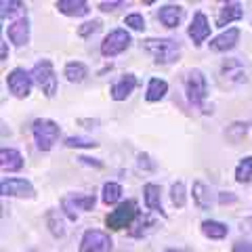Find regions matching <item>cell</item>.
Masks as SVG:
<instances>
[{
  "mask_svg": "<svg viewBox=\"0 0 252 252\" xmlns=\"http://www.w3.org/2000/svg\"><path fill=\"white\" fill-rule=\"evenodd\" d=\"M80 162L82 164H93V166H101V162H97V160H93V158H80Z\"/></svg>",
  "mask_w": 252,
  "mask_h": 252,
  "instance_id": "37",
  "label": "cell"
},
{
  "mask_svg": "<svg viewBox=\"0 0 252 252\" xmlns=\"http://www.w3.org/2000/svg\"><path fill=\"white\" fill-rule=\"evenodd\" d=\"M220 78L227 82V84H242L248 80V67L246 63L242 61V57H233V59H227L220 67Z\"/></svg>",
  "mask_w": 252,
  "mask_h": 252,
  "instance_id": "9",
  "label": "cell"
},
{
  "mask_svg": "<svg viewBox=\"0 0 252 252\" xmlns=\"http://www.w3.org/2000/svg\"><path fill=\"white\" fill-rule=\"evenodd\" d=\"M65 145L67 147H76V149H80V147H97V143H94L93 139H89V137H67Z\"/></svg>",
  "mask_w": 252,
  "mask_h": 252,
  "instance_id": "29",
  "label": "cell"
},
{
  "mask_svg": "<svg viewBox=\"0 0 252 252\" xmlns=\"http://www.w3.org/2000/svg\"><path fill=\"white\" fill-rule=\"evenodd\" d=\"M99 30H101V21L99 19H93V21L82 23V26L78 28V34H80L82 38H89L91 34H94V32H99Z\"/></svg>",
  "mask_w": 252,
  "mask_h": 252,
  "instance_id": "30",
  "label": "cell"
},
{
  "mask_svg": "<svg viewBox=\"0 0 252 252\" xmlns=\"http://www.w3.org/2000/svg\"><path fill=\"white\" fill-rule=\"evenodd\" d=\"M193 202L198 204V208H202V210H208L212 206V191L202 181H195L193 183Z\"/></svg>",
  "mask_w": 252,
  "mask_h": 252,
  "instance_id": "21",
  "label": "cell"
},
{
  "mask_svg": "<svg viewBox=\"0 0 252 252\" xmlns=\"http://www.w3.org/2000/svg\"><path fill=\"white\" fill-rule=\"evenodd\" d=\"M130 42H132V38L126 30H122V28L112 30L103 38V42H101V55L112 59V57H116V55H120V53H124L126 49H128Z\"/></svg>",
  "mask_w": 252,
  "mask_h": 252,
  "instance_id": "6",
  "label": "cell"
},
{
  "mask_svg": "<svg viewBox=\"0 0 252 252\" xmlns=\"http://www.w3.org/2000/svg\"><path fill=\"white\" fill-rule=\"evenodd\" d=\"M57 9L59 13L67 15V17H84V15H89V2H84V0H59L57 2Z\"/></svg>",
  "mask_w": 252,
  "mask_h": 252,
  "instance_id": "20",
  "label": "cell"
},
{
  "mask_svg": "<svg viewBox=\"0 0 252 252\" xmlns=\"http://www.w3.org/2000/svg\"><path fill=\"white\" fill-rule=\"evenodd\" d=\"M120 198H122V185L120 183H105L103 185V195H101L103 204L112 206V204L120 202Z\"/></svg>",
  "mask_w": 252,
  "mask_h": 252,
  "instance_id": "25",
  "label": "cell"
},
{
  "mask_svg": "<svg viewBox=\"0 0 252 252\" xmlns=\"http://www.w3.org/2000/svg\"><path fill=\"white\" fill-rule=\"evenodd\" d=\"M32 132H34L36 147L40 149V152H49V149H53V145L57 143L61 128L57 122L49 120V118H38V120H34V124H32Z\"/></svg>",
  "mask_w": 252,
  "mask_h": 252,
  "instance_id": "3",
  "label": "cell"
},
{
  "mask_svg": "<svg viewBox=\"0 0 252 252\" xmlns=\"http://www.w3.org/2000/svg\"><path fill=\"white\" fill-rule=\"evenodd\" d=\"M32 76L30 72H26V69L21 67H15L13 72H9V76H6V86H9V91L15 94L17 99H26L30 91H32Z\"/></svg>",
  "mask_w": 252,
  "mask_h": 252,
  "instance_id": "7",
  "label": "cell"
},
{
  "mask_svg": "<svg viewBox=\"0 0 252 252\" xmlns=\"http://www.w3.org/2000/svg\"><path fill=\"white\" fill-rule=\"evenodd\" d=\"M185 93L187 99L193 107L202 109L204 114H208L206 107V94H208V84H206V76L200 69H189L185 76Z\"/></svg>",
  "mask_w": 252,
  "mask_h": 252,
  "instance_id": "2",
  "label": "cell"
},
{
  "mask_svg": "<svg viewBox=\"0 0 252 252\" xmlns=\"http://www.w3.org/2000/svg\"><path fill=\"white\" fill-rule=\"evenodd\" d=\"M2 11H0V15H2V19H6V17H11V15H15L19 9H23V2H15V0H2Z\"/></svg>",
  "mask_w": 252,
  "mask_h": 252,
  "instance_id": "31",
  "label": "cell"
},
{
  "mask_svg": "<svg viewBox=\"0 0 252 252\" xmlns=\"http://www.w3.org/2000/svg\"><path fill=\"white\" fill-rule=\"evenodd\" d=\"M168 93V84L166 80H160V78H152L147 84V91H145V99L149 103H156V101L164 99V94Z\"/></svg>",
  "mask_w": 252,
  "mask_h": 252,
  "instance_id": "22",
  "label": "cell"
},
{
  "mask_svg": "<svg viewBox=\"0 0 252 252\" xmlns=\"http://www.w3.org/2000/svg\"><path fill=\"white\" fill-rule=\"evenodd\" d=\"M202 233L210 240H223L227 233H229V227L220 220H204L202 223Z\"/></svg>",
  "mask_w": 252,
  "mask_h": 252,
  "instance_id": "23",
  "label": "cell"
},
{
  "mask_svg": "<svg viewBox=\"0 0 252 252\" xmlns=\"http://www.w3.org/2000/svg\"><path fill=\"white\" fill-rule=\"evenodd\" d=\"M135 86H137V78L132 76V74H124L120 80H118V82L112 86L109 94H112L114 101H124L126 97H130V93L135 91Z\"/></svg>",
  "mask_w": 252,
  "mask_h": 252,
  "instance_id": "17",
  "label": "cell"
},
{
  "mask_svg": "<svg viewBox=\"0 0 252 252\" xmlns=\"http://www.w3.org/2000/svg\"><path fill=\"white\" fill-rule=\"evenodd\" d=\"M137 158H139V166H141V168H143V166L149 168V170H154V168H156V164H154V162H149V156H147V154H139Z\"/></svg>",
  "mask_w": 252,
  "mask_h": 252,
  "instance_id": "34",
  "label": "cell"
},
{
  "mask_svg": "<svg viewBox=\"0 0 252 252\" xmlns=\"http://www.w3.org/2000/svg\"><path fill=\"white\" fill-rule=\"evenodd\" d=\"M49 227H51L53 235H57V238H61V235L65 233V229H63V223H61V219L57 220V215H55V212H51V215H49Z\"/></svg>",
  "mask_w": 252,
  "mask_h": 252,
  "instance_id": "32",
  "label": "cell"
},
{
  "mask_svg": "<svg viewBox=\"0 0 252 252\" xmlns=\"http://www.w3.org/2000/svg\"><path fill=\"white\" fill-rule=\"evenodd\" d=\"M30 76H32V80H34V84H38L42 89L46 97H55V93H57V76H55L53 63L49 59L38 61L36 65L32 67Z\"/></svg>",
  "mask_w": 252,
  "mask_h": 252,
  "instance_id": "4",
  "label": "cell"
},
{
  "mask_svg": "<svg viewBox=\"0 0 252 252\" xmlns=\"http://www.w3.org/2000/svg\"><path fill=\"white\" fill-rule=\"evenodd\" d=\"M187 34H189V38L193 40L195 46H200V44L210 36V23H208V17H206V15H204L202 11H198V13L193 15L191 23H189Z\"/></svg>",
  "mask_w": 252,
  "mask_h": 252,
  "instance_id": "12",
  "label": "cell"
},
{
  "mask_svg": "<svg viewBox=\"0 0 252 252\" xmlns=\"http://www.w3.org/2000/svg\"><path fill=\"white\" fill-rule=\"evenodd\" d=\"M65 78L69 82H74V84H78V82H82L86 76H89V67L84 65L82 61H69L67 65H65Z\"/></svg>",
  "mask_w": 252,
  "mask_h": 252,
  "instance_id": "24",
  "label": "cell"
},
{
  "mask_svg": "<svg viewBox=\"0 0 252 252\" xmlns=\"http://www.w3.org/2000/svg\"><path fill=\"white\" fill-rule=\"evenodd\" d=\"M143 49L152 55L156 63L168 65V63H175L179 59L181 42L172 40V38H147V40H143Z\"/></svg>",
  "mask_w": 252,
  "mask_h": 252,
  "instance_id": "1",
  "label": "cell"
},
{
  "mask_svg": "<svg viewBox=\"0 0 252 252\" xmlns=\"http://www.w3.org/2000/svg\"><path fill=\"white\" fill-rule=\"evenodd\" d=\"M238 40H240V30L238 28H229V30H225L223 34H219L217 38H212L208 44H210V51L227 53V51H231L233 46L238 44Z\"/></svg>",
  "mask_w": 252,
  "mask_h": 252,
  "instance_id": "13",
  "label": "cell"
},
{
  "mask_svg": "<svg viewBox=\"0 0 252 252\" xmlns=\"http://www.w3.org/2000/svg\"><path fill=\"white\" fill-rule=\"evenodd\" d=\"M112 248V238L105 231L89 229L80 240V252H107Z\"/></svg>",
  "mask_w": 252,
  "mask_h": 252,
  "instance_id": "8",
  "label": "cell"
},
{
  "mask_svg": "<svg viewBox=\"0 0 252 252\" xmlns=\"http://www.w3.org/2000/svg\"><path fill=\"white\" fill-rule=\"evenodd\" d=\"M6 36L15 46H23L30 42V21L28 17H19L17 21H13L9 30H6Z\"/></svg>",
  "mask_w": 252,
  "mask_h": 252,
  "instance_id": "14",
  "label": "cell"
},
{
  "mask_svg": "<svg viewBox=\"0 0 252 252\" xmlns=\"http://www.w3.org/2000/svg\"><path fill=\"white\" fill-rule=\"evenodd\" d=\"M124 26H128L130 30H145V19H143V15L141 13H130V15H126V19H124Z\"/></svg>",
  "mask_w": 252,
  "mask_h": 252,
  "instance_id": "28",
  "label": "cell"
},
{
  "mask_svg": "<svg viewBox=\"0 0 252 252\" xmlns=\"http://www.w3.org/2000/svg\"><path fill=\"white\" fill-rule=\"evenodd\" d=\"M233 252H252V244L250 242H235Z\"/></svg>",
  "mask_w": 252,
  "mask_h": 252,
  "instance_id": "35",
  "label": "cell"
},
{
  "mask_svg": "<svg viewBox=\"0 0 252 252\" xmlns=\"http://www.w3.org/2000/svg\"><path fill=\"white\" fill-rule=\"evenodd\" d=\"M94 195H80V193H76V195H69V198L63 200V210H65V215L69 220H76L78 215H76V208L78 210H93L94 208Z\"/></svg>",
  "mask_w": 252,
  "mask_h": 252,
  "instance_id": "11",
  "label": "cell"
},
{
  "mask_svg": "<svg viewBox=\"0 0 252 252\" xmlns=\"http://www.w3.org/2000/svg\"><path fill=\"white\" fill-rule=\"evenodd\" d=\"M0 193L9 198H34V187L26 179H2Z\"/></svg>",
  "mask_w": 252,
  "mask_h": 252,
  "instance_id": "10",
  "label": "cell"
},
{
  "mask_svg": "<svg viewBox=\"0 0 252 252\" xmlns=\"http://www.w3.org/2000/svg\"><path fill=\"white\" fill-rule=\"evenodd\" d=\"M126 2H124V0H116V2H114V0H112V2H99V9L101 11H116L118 9V6H124Z\"/></svg>",
  "mask_w": 252,
  "mask_h": 252,
  "instance_id": "33",
  "label": "cell"
},
{
  "mask_svg": "<svg viewBox=\"0 0 252 252\" xmlns=\"http://www.w3.org/2000/svg\"><path fill=\"white\" fill-rule=\"evenodd\" d=\"M143 200H145L147 210L160 212L162 217H166V212H164V208H162V189H160V185L147 183V185L143 187Z\"/></svg>",
  "mask_w": 252,
  "mask_h": 252,
  "instance_id": "16",
  "label": "cell"
},
{
  "mask_svg": "<svg viewBox=\"0 0 252 252\" xmlns=\"http://www.w3.org/2000/svg\"><path fill=\"white\" fill-rule=\"evenodd\" d=\"M164 252H185V250H172V248H170V250H164Z\"/></svg>",
  "mask_w": 252,
  "mask_h": 252,
  "instance_id": "39",
  "label": "cell"
},
{
  "mask_svg": "<svg viewBox=\"0 0 252 252\" xmlns=\"http://www.w3.org/2000/svg\"><path fill=\"white\" fill-rule=\"evenodd\" d=\"M0 166H2L4 172L21 170L23 168V156L17 152V149L2 147V149H0Z\"/></svg>",
  "mask_w": 252,
  "mask_h": 252,
  "instance_id": "18",
  "label": "cell"
},
{
  "mask_svg": "<svg viewBox=\"0 0 252 252\" xmlns=\"http://www.w3.org/2000/svg\"><path fill=\"white\" fill-rule=\"evenodd\" d=\"M219 202H220V204L235 202V195H233V193H220V195H219Z\"/></svg>",
  "mask_w": 252,
  "mask_h": 252,
  "instance_id": "36",
  "label": "cell"
},
{
  "mask_svg": "<svg viewBox=\"0 0 252 252\" xmlns=\"http://www.w3.org/2000/svg\"><path fill=\"white\" fill-rule=\"evenodd\" d=\"M242 15H244V9H242V4H240V2H225V4L219 9L217 26H219V28H225L227 23L242 19Z\"/></svg>",
  "mask_w": 252,
  "mask_h": 252,
  "instance_id": "19",
  "label": "cell"
},
{
  "mask_svg": "<svg viewBox=\"0 0 252 252\" xmlns=\"http://www.w3.org/2000/svg\"><path fill=\"white\" fill-rule=\"evenodd\" d=\"M135 219H139V210H137V202L135 200H128V202H122L116 210H112L105 219V225L109 229H124V227H130L135 223Z\"/></svg>",
  "mask_w": 252,
  "mask_h": 252,
  "instance_id": "5",
  "label": "cell"
},
{
  "mask_svg": "<svg viewBox=\"0 0 252 252\" xmlns=\"http://www.w3.org/2000/svg\"><path fill=\"white\" fill-rule=\"evenodd\" d=\"M183 6L181 4H164L160 6V11H158V19L162 21L164 28H177L181 21H183Z\"/></svg>",
  "mask_w": 252,
  "mask_h": 252,
  "instance_id": "15",
  "label": "cell"
},
{
  "mask_svg": "<svg viewBox=\"0 0 252 252\" xmlns=\"http://www.w3.org/2000/svg\"><path fill=\"white\" fill-rule=\"evenodd\" d=\"M170 200H172V204H175L177 208H183L185 206L187 195H185V185L181 183V181L170 187Z\"/></svg>",
  "mask_w": 252,
  "mask_h": 252,
  "instance_id": "27",
  "label": "cell"
},
{
  "mask_svg": "<svg viewBox=\"0 0 252 252\" xmlns=\"http://www.w3.org/2000/svg\"><path fill=\"white\" fill-rule=\"evenodd\" d=\"M0 59H6V42H2V53H0Z\"/></svg>",
  "mask_w": 252,
  "mask_h": 252,
  "instance_id": "38",
  "label": "cell"
},
{
  "mask_svg": "<svg viewBox=\"0 0 252 252\" xmlns=\"http://www.w3.org/2000/svg\"><path fill=\"white\" fill-rule=\"evenodd\" d=\"M235 181L238 183H250L252 181V156H246L240 160L238 168H235Z\"/></svg>",
  "mask_w": 252,
  "mask_h": 252,
  "instance_id": "26",
  "label": "cell"
}]
</instances>
